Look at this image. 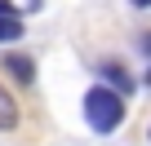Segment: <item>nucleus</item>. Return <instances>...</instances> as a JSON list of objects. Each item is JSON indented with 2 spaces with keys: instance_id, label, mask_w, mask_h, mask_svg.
<instances>
[{
  "instance_id": "39448f33",
  "label": "nucleus",
  "mask_w": 151,
  "mask_h": 146,
  "mask_svg": "<svg viewBox=\"0 0 151 146\" xmlns=\"http://www.w3.org/2000/svg\"><path fill=\"white\" fill-rule=\"evenodd\" d=\"M18 36H22V22L18 18H0V44H14Z\"/></svg>"
},
{
  "instance_id": "0eeeda50",
  "label": "nucleus",
  "mask_w": 151,
  "mask_h": 146,
  "mask_svg": "<svg viewBox=\"0 0 151 146\" xmlns=\"http://www.w3.org/2000/svg\"><path fill=\"white\" fill-rule=\"evenodd\" d=\"M129 5H133V9H151V0H129Z\"/></svg>"
},
{
  "instance_id": "7ed1b4c3",
  "label": "nucleus",
  "mask_w": 151,
  "mask_h": 146,
  "mask_svg": "<svg viewBox=\"0 0 151 146\" xmlns=\"http://www.w3.org/2000/svg\"><path fill=\"white\" fill-rule=\"evenodd\" d=\"M5 71H9L18 84H31V80H36V62L22 58V53H9V58H5Z\"/></svg>"
},
{
  "instance_id": "6e6552de",
  "label": "nucleus",
  "mask_w": 151,
  "mask_h": 146,
  "mask_svg": "<svg viewBox=\"0 0 151 146\" xmlns=\"http://www.w3.org/2000/svg\"><path fill=\"white\" fill-rule=\"evenodd\" d=\"M142 53H151V31H147V36H142Z\"/></svg>"
},
{
  "instance_id": "423d86ee",
  "label": "nucleus",
  "mask_w": 151,
  "mask_h": 146,
  "mask_svg": "<svg viewBox=\"0 0 151 146\" xmlns=\"http://www.w3.org/2000/svg\"><path fill=\"white\" fill-rule=\"evenodd\" d=\"M0 18H18V14H14V5H9V0H0Z\"/></svg>"
},
{
  "instance_id": "f257e3e1",
  "label": "nucleus",
  "mask_w": 151,
  "mask_h": 146,
  "mask_svg": "<svg viewBox=\"0 0 151 146\" xmlns=\"http://www.w3.org/2000/svg\"><path fill=\"white\" fill-rule=\"evenodd\" d=\"M85 120H89L93 133H116L120 120H124V98L107 84H93L85 93Z\"/></svg>"
},
{
  "instance_id": "20e7f679",
  "label": "nucleus",
  "mask_w": 151,
  "mask_h": 146,
  "mask_svg": "<svg viewBox=\"0 0 151 146\" xmlns=\"http://www.w3.org/2000/svg\"><path fill=\"white\" fill-rule=\"evenodd\" d=\"M9 128H18V102H14V93L0 84V133H9Z\"/></svg>"
},
{
  "instance_id": "f03ea898",
  "label": "nucleus",
  "mask_w": 151,
  "mask_h": 146,
  "mask_svg": "<svg viewBox=\"0 0 151 146\" xmlns=\"http://www.w3.org/2000/svg\"><path fill=\"white\" fill-rule=\"evenodd\" d=\"M98 71H102V84H107V89H116V93H120V98H124V93H129V89H133V80H129V75H124V66H120V62H102V66H98Z\"/></svg>"
}]
</instances>
